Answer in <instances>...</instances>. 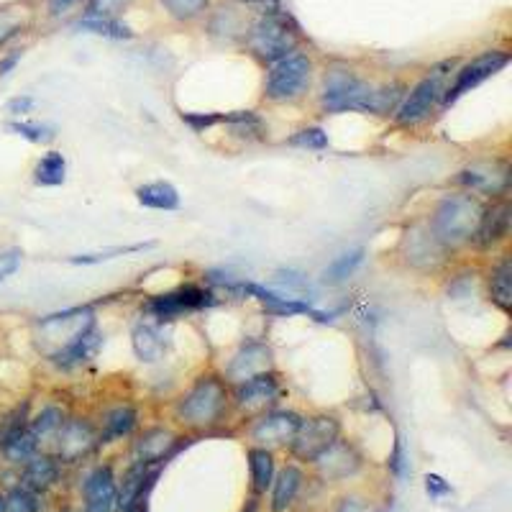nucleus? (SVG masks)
I'll use <instances>...</instances> for the list:
<instances>
[{
  "label": "nucleus",
  "instance_id": "obj_16",
  "mask_svg": "<svg viewBox=\"0 0 512 512\" xmlns=\"http://www.w3.org/2000/svg\"><path fill=\"white\" fill-rule=\"evenodd\" d=\"M512 233V200L497 198L484 203L482 221H479L477 236L472 249L477 254H495L502 244H507Z\"/></svg>",
  "mask_w": 512,
  "mask_h": 512
},
{
  "label": "nucleus",
  "instance_id": "obj_37",
  "mask_svg": "<svg viewBox=\"0 0 512 512\" xmlns=\"http://www.w3.org/2000/svg\"><path fill=\"white\" fill-rule=\"evenodd\" d=\"M126 6L128 0H88L82 8V18L85 21H118Z\"/></svg>",
  "mask_w": 512,
  "mask_h": 512
},
{
  "label": "nucleus",
  "instance_id": "obj_48",
  "mask_svg": "<svg viewBox=\"0 0 512 512\" xmlns=\"http://www.w3.org/2000/svg\"><path fill=\"white\" fill-rule=\"evenodd\" d=\"M82 0H47V13L52 18H62L72 11V8L80 6Z\"/></svg>",
  "mask_w": 512,
  "mask_h": 512
},
{
  "label": "nucleus",
  "instance_id": "obj_2",
  "mask_svg": "<svg viewBox=\"0 0 512 512\" xmlns=\"http://www.w3.org/2000/svg\"><path fill=\"white\" fill-rule=\"evenodd\" d=\"M484 203H487V200L477 198L472 192H443L441 198L433 203L431 213L425 216V221H428L431 231L436 233V239L441 241L448 251L459 254V251L464 249H472L479 221H482Z\"/></svg>",
  "mask_w": 512,
  "mask_h": 512
},
{
  "label": "nucleus",
  "instance_id": "obj_33",
  "mask_svg": "<svg viewBox=\"0 0 512 512\" xmlns=\"http://www.w3.org/2000/svg\"><path fill=\"white\" fill-rule=\"evenodd\" d=\"M29 420H31V400H21L18 405H13L8 413L0 415V451L8 446V443L16 441L21 433L29 428Z\"/></svg>",
  "mask_w": 512,
  "mask_h": 512
},
{
  "label": "nucleus",
  "instance_id": "obj_29",
  "mask_svg": "<svg viewBox=\"0 0 512 512\" xmlns=\"http://www.w3.org/2000/svg\"><path fill=\"white\" fill-rule=\"evenodd\" d=\"M221 126L228 128V134H231L233 139H241V141H264L269 134L264 118L254 111L223 113Z\"/></svg>",
  "mask_w": 512,
  "mask_h": 512
},
{
  "label": "nucleus",
  "instance_id": "obj_9",
  "mask_svg": "<svg viewBox=\"0 0 512 512\" xmlns=\"http://www.w3.org/2000/svg\"><path fill=\"white\" fill-rule=\"evenodd\" d=\"M218 303L216 292L205 285H187L175 287V290L159 292V295L149 297L144 305L146 315L154 318V323L164 326V323H175V320L185 318L190 313H200V310H208Z\"/></svg>",
  "mask_w": 512,
  "mask_h": 512
},
{
  "label": "nucleus",
  "instance_id": "obj_3",
  "mask_svg": "<svg viewBox=\"0 0 512 512\" xmlns=\"http://www.w3.org/2000/svg\"><path fill=\"white\" fill-rule=\"evenodd\" d=\"M377 103V82L361 77L349 67H333L323 77L318 105L326 116H341V113H361L374 116Z\"/></svg>",
  "mask_w": 512,
  "mask_h": 512
},
{
  "label": "nucleus",
  "instance_id": "obj_34",
  "mask_svg": "<svg viewBox=\"0 0 512 512\" xmlns=\"http://www.w3.org/2000/svg\"><path fill=\"white\" fill-rule=\"evenodd\" d=\"M6 128L13 136H21L29 144H52L57 139V126L44 121H24V118H11Z\"/></svg>",
  "mask_w": 512,
  "mask_h": 512
},
{
  "label": "nucleus",
  "instance_id": "obj_32",
  "mask_svg": "<svg viewBox=\"0 0 512 512\" xmlns=\"http://www.w3.org/2000/svg\"><path fill=\"white\" fill-rule=\"evenodd\" d=\"M34 185L39 187H59L67 182V159L62 152L52 149V152L41 154L39 162L34 164Z\"/></svg>",
  "mask_w": 512,
  "mask_h": 512
},
{
  "label": "nucleus",
  "instance_id": "obj_43",
  "mask_svg": "<svg viewBox=\"0 0 512 512\" xmlns=\"http://www.w3.org/2000/svg\"><path fill=\"white\" fill-rule=\"evenodd\" d=\"M182 123L195 131V134H208L223 123V113H182Z\"/></svg>",
  "mask_w": 512,
  "mask_h": 512
},
{
  "label": "nucleus",
  "instance_id": "obj_42",
  "mask_svg": "<svg viewBox=\"0 0 512 512\" xmlns=\"http://www.w3.org/2000/svg\"><path fill=\"white\" fill-rule=\"evenodd\" d=\"M387 469L397 479L408 477V451H405V441H402L400 431H395V443H392L390 459H387Z\"/></svg>",
  "mask_w": 512,
  "mask_h": 512
},
{
  "label": "nucleus",
  "instance_id": "obj_36",
  "mask_svg": "<svg viewBox=\"0 0 512 512\" xmlns=\"http://www.w3.org/2000/svg\"><path fill=\"white\" fill-rule=\"evenodd\" d=\"M154 244H131V246H113V249H103V251H90V254H75L67 256V264H75V267H93V264H103V262H113L118 256H128V254H139V251L152 249Z\"/></svg>",
  "mask_w": 512,
  "mask_h": 512
},
{
  "label": "nucleus",
  "instance_id": "obj_50",
  "mask_svg": "<svg viewBox=\"0 0 512 512\" xmlns=\"http://www.w3.org/2000/svg\"><path fill=\"white\" fill-rule=\"evenodd\" d=\"M239 3H244V6H259L264 8V11H269V8H280L277 6V0H239Z\"/></svg>",
  "mask_w": 512,
  "mask_h": 512
},
{
  "label": "nucleus",
  "instance_id": "obj_1",
  "mask_svg": "<svg viewBox=\"0 0 512 512\" xmlns=\"http://www.w3.org/2000/svg\"><path fill=\"white\" fill-rule=\"evenodd\" d=\"M233 415L231 384L218 372H203L172 402V420L187 433H210Z\"/></svg>",
  "mask_w": 512,
  "mask_h": 512
},
{
  "label": "nucleus",
  "instance_id": "obj_8",
  "mask_svg": "<svg viewBox=\"0 0 512 512\" xmlns=\"http://www.w3.org/2000/svg\"><path fill=\"white\" fill-rule=\"evenodd\" d=\"M451 185L454 190L472 192L482 200L510 198L512 164L507 157H477L456 169Z\"/></svg>",
  "mask_w": 512,
  "mask_h": 512
},
{
  "label": "nucleus",
  "instance_id": "obj_35",
  "mask_svg": "<svg viewBox=\"0 0 512 512\" xmlns=\"http://www.w3.org/2000/svg\"><path fill=\"white\" fill-rule=\"evenodd\" d=\"M285 144L292 146V149H303V152H326V149H331V139H328L323 126L297 128L295 134L287 136Z\"/></svg>",
  "mask_w": 512,
  "mask_h": 512
},
{
  "label": "nucleus",
  "instance_id": "obj_12",
  "mask_svg": "<svg viewBox=\"0 0 512 512\" xmlns=\"http://www.w3.org/2000/svg\"><path fill=\"white\" fill-rule=\"evenodd\" d=\"M341 433H344V423L336 413L303 415V423H300L295 438L287 448H290L292 459L313 464L336 438H341Z\"/></svg>",
  "mask_w": 512,
  "mask_h": 512
},
{
  "label": "nucleus",
  "instance_id": "obj_28",
  "mask_svg": "<svg viewBox=\"0 0 512 512\" xmlns=\"http://www.w3.org/2000/svg\"><path fill=\"white\" fill-rule=\"evenodd\" d=\"M136 200L139 205L149 210H164V213H172V210H180L182 198L180 190H177L172 182L167 180H154V182H144L134 190Z\"/></svg>",
  "mask_w": 512,
  "mask_h": 512
},
{
  "label": "nucleus",
  "instance_id": "obj_26",
  "mask_svg": "<svg viewBox=\"0 0 512 512\" xmlns=\"http://www.w3.org/2000/svg\"><path fill=\"white\" fill-rule=\"evenodd\" d=\"M305 484L303 469L297 464H287L282 472L274 474V482L269 487L272 497H269V510L272 512H287L292 505H295L297 495Z\"/></svg>",
  "mask_w": 512,
  "mask_h": 512
},
{
  "label": "nucleus",
  "instance_id": "obj_15",
  "mask_svg": "<svg viewBox=\"0 0 512 512\" xmlns=\"http://www.w3.org/2000/svg\"><path fill=\"white\" fill-rule=\"evenodd\" d=\"M300 423H303V413L290 408H272L251 420L249 438L254 441V446L264 448L290 446Z\"/></svg>",
  "mask_w": 512,
  "mask_h": 512
},
{
  "label": "nucleus",
  "instance_id": "obj_51",
  "mask_svg": "<svg viewBox=\"0 0 512 512\" xmlns=\"http://www.w3.org/2000/svg\"><path fill=\"white\" fill-rule=\"evenodd\" d=\"M241 512H259V497H254V495H251V500L246 502V505H244V510H241Z\"/></svg>",
  "mask_w": 512,
  "mask_h": 512
},
{
  "label": "nucleus",
  "instance_id": "obj_19",
  "mask_svg": "<svg viewBox=\"0 0 512 512\" xmlns=\"http://www.w3.org/2000/svg\"><path fill=\"white\" fill-rule=\"evenodd\" d=\"M159 474H162V464H141V461H131V466L123 474V482L118 487L116 510L113 512H136L141 502L149 500V492L157 484Z\"/></svg>",
  "mask_w": 512,
  "mask_h": 512
},
{
  "label": "nucleus",
  "instance_id": "obj_27",
  "mask_svg": "<svg viewBox=\"0 0 512 512\" xmlns=\"http://www.w3.org/2000/svg\"><path fill=\"white\" fill-rule=\"evenodd\" d=\"M246 461H249V477H251V495L262 500L269 492L277 474V464H274L272 448L264 446H251L246 451Z\"/></svg>",
  "mask_w": 512,
  "mask_h": 512
},
{
  "label": "nucleus",
  "instance_id": "obj_23",
  "mask_svg": "<svg viewBox=\"0 0 512 512\" xmlns=\"http://www.w3.org/2000/svg\"><path fill=\"white\" fill-rule=\"evenodd\" d=\"M484 287H487V300L495 305L500 313H512V256L510 251L497 254V259L489 264L484 274Z\"/></svg>",
  "mask_w": 512,
  "mask_h": 512
},
{
  "label": "nucleus",
  "instance_id": "obj_6",
  "mask_svg": "<svg viewBox=\"0 0 512 512\" xmlns=\"http://www.w3.org/2000/svg\"><path fill=\"white\" fill-rule=\"evenodd\" d=\"M397 262L408 272L423 274V277H431V274H441L451 267L454 262V251H448L441 241L436 239V233L431 231L425 218H413L402 226L400 239L395 246Z\"/></svg>",
  "mask_w": 512,
  "mask_h": 512
},
{
  "label": "nucleus",
  "instance_id": "obj_31",
  "mask_svg": "<svg viewBox=\"0 0 512 512\" xmlns=\"http://www.w3.org/2000/svg\"><path fill=\"white\" fill-rule=\"evenodd\" d=\"M67 410L59 405V402H47L44 408L39 410L36 415H31L29 420V431L34 433L36 441L47 443V441H54V436L59 433V428H62V423L67 420Z\"/></svg>",
  "mask_w": 512,
  "mask_h": 512
},
{
  "label": "nucleus",
  "instance_id": "obj_44",
  "mask_svg": "<svg viewBox=\"0 0 512 512\" xmlns=\"http://www.w3.org/2000/svg\"><path fill=\"white\" fill-rule=\"evenodd\" d=\"M21 262H24V251L21 249H8L0 254V282H6L8 277L21 269Z\"/></svg>",
  "mask_w": 512,
  "mask_h": 512
},
{
  "label": "nucleus",
  "instance_id": "obj_17",
  "mask_svg": "<svg viewBox=\"0 0 512 512\" xmlns=\"http://www.w3.org/2000/svg\"><path fill=\"white\" fill-rule=\"evenodd\" d=\"M264 372H274V349L267 341L246 338L244 344L233 351V356L228 359L226 369H223V379L233 387V384H241Z\"/></svg>",
  "mask_w": 512,
  "mask_h": 512
},
{
  "label": "nucleus",
  "instance_id": "obj_5",
  "mask_svg": "<svg viewBox=\"0 0 512 512\" xmlns=\"http://www.w3.org/2000/svg\"><path fill=\"white\" fill-rule=\"evenodd\" d=\"M300 41H303V34L297 21L280 8L262 11L246 29V49L264 64L280 62L287 54L297 52Z\"/></svg>",
  "mask_w": 512,
  "mask_h": 512
},
{
  "label": "nucleus",
  "instance_id": "obj_11",
  "mask_svg": "<svg viewBox=\"0 0 512 512\" xmlns=\"http://www.w3.org/2000/svg\"><path fill=\"white\" fill-rule=\"evenodd\" d=\"M282 397V379L277 372H264L231 387L233 415L241 420H254L267 410L277 408Z\"/></svg>",
  "mask_w": 512,
  "mask_h": 512
},
{
  "label": "nucleus",
  "instance_id": "obj_46",
  "mask_svg": "<svg viewBox=\"0 0 512 512\" xmlns=\"http://www.w3.org/2000/svg\"><path fill=\"white\" fill-rule=\"evenodd\" d=\"M336 512H372V505L359 495H346L338 500Z\"/></svg>",
  "mask_w": 512,
  "mask_h": 512
},
{
  "label": "nucleus",
  "instance_id": "obj_52",
  "mask_svg": "<svg viewBox=\"0 0 512 512\" xmlns=\"http://www.w3.org/2000/svg\"><path fill=\"white\" fill-rule=\"evenodd\" d=\"M0 512H3V495H0Z\"/></svg>",
  "mask_w": 512,
  "mask_h": 512
},
{
  "label": "nucleus",
  "instance_id": "obj_18",
  "mask_svg": "<svg viewBox=\"0 0 512 512\" xmlns=\"http://www.w3.org/2000/svg\"><path fill=\"white\" fill-rule=\"evenodd\" d=\"M315 472L323 482H346V479L356 477L364 466V454L359 451L354 441H346V438H336L331 446L313 461Z\"/></svg>",
  "mask_w": 512,
  "mask_h": 512
},
{
  "label": "nucleus",
  "instance_id": "obj_45",
  "mask_svg": "<svg viewBox=\"0 0 512 512\" xmlns=\"http://www.w3.org/2000/svg\"><path fill=\"white\" fill-rule=\"evenodd\" d=\"M34 108H36V100L31 98V95H16V98H11L6 103V113L11 118L26 116V113H31Z\"/></svg>",
  "mask_w": 512,
  "mask_h": 512
},
{
  "label": "nucleus",
  "instance_id": "obj_7",
  "mask_svg": "<svg viewBox=\"0 0 512 512\" xmlns=\"http://www.w3.org/2000/svg\"><path fill=\"white\" fill-rule=\"evenodd\" d=\"M315 62L308 52H292L280 62L269 64L264 77V100L272 105H295L308 98L313 88Z\"/></svg>",
  "mask_w": 512,
  "mask_h": 512
},
{
  "label": "nucleus",
  "instance_id": "obj_24",
  "mask_svg": "<svg viewBox=\"0 0 512 512\" xmlns=\"http://www.w3.org/2000/svg\"><path fill=\"white\" fill-rule=\"evenodd\" d=\"M131 349L141 364H157L167 356L169 338L164 336V328L154 320H139L131 328Z\"/></svg>",
  "mask_w": 512,
  "mask_h": 512
},
{
  "label": "nucleus",
  "instance_id": "obj_21",
  "mask_svg": "<svg viewBox=\"0 0 512 512\" xmlns=\"http://www.w3.org/2000/svg\"><path fill=\"white\" fill-rule=\"evenodd\" d=\"M141 423V410L136 402L131 400H118L113 405L100 413V418L95 420L98 425V438L100 446H108V443H118L123 438H131L136 433Z\"/></svg>",
  "mask_w": 512,
  "mask_h": 512
},
{
  "label": "nucleus",
  "instance_id": "obj_25",
  "mask_svg": "<svg viewBox=\"0 0 512 512\" xmlns=\"http://www.w3.org/2000/svg\"><path fill=\"white\" fill-rule=\"evenodd\" d=\"M59 474H62V464L57 461L54 454H34L24 464V472H21V484L36 495L41 492H49L54 484L59 482Z\"/></svg>",
  "mask_w": 512,
  "mask_h": 512
},
{
  "label": "nucleus",
  "instance_id": "obj_14",
  "mask_svg": "<svg viewBox=\"0 0 512 512\" xmlns=\"http://www.w3.org/2000/svg\"><path fill=\"white\" fill-rule=\"evenodd\" d=\"M100 349H103V331L98 326V318H93L88 326L82 328L77 336H72L67 344L54 349L47 356L49 364L59 372H75V369L88 367L90 361L98 359Z\"/></svg>",
  "mask_w": 512,
  "mask_h": 512
},
{
  "label": "nucleus",
  "instance_id": "obj_41",
  "mask_svg": "<svg viewBox=\"0 0 512 512\" xmlns=\"http://www.w3.org/2000/svg\"><path fill=\"white\" fill-rule=\"evenodd\" d=\"M39 507V495L26 489L24 484H18L8 495H3V512H39Z\"/></svg>",
  "mask_w": 512,
  "mask_h": 512
},
{
  "label": "nucleus",
  "instance_id": "obj_30",
  "mask_svg": "<svg viewBox=\"0 0 512 512\" xmlns=\"http://www.w3.org/2000/svg\"><path fill=\"white\" fill-rule=\"evenodd\" d=\"M364 259H367V249H364V246H356V249H349V251H344V254H338L336 259H333V262L323 269V274H320V282L328 287L344 285V282H349L351 277H354L356 269L364 264Z\"/></svg>",
  "mask_w": 512,
  "mask_h": 512
},
{
  "label": "nucleus",
  "instance_id": "obj_10",
  "mask_svg": "<svg viewBox=\"0 0 512 512\" xmlns=\"http://www.w3.org/2000/svg\"><path fill=\"white\" fill-rule=\"evenodd\" d=\"M510 62L512 57L507 49H487V52L477 54V57H472L469 62L461 64V67H456L454 77H451L446 93H443L441 111H446V108H451L454 103H459L466 93L477 90L482 82L500 75L502 70H507V64Z\"/></svg>",
  "mask_w": 512,
  "mask_h": 512
},
{
  "label": "nucleus",
  "instance_id": "obj_49",
  "mask_svg": "<svg viewBox=\"0 0 512 512\" xmlns=\"http://www.w3.org/2000/svg\"><path fill=\"white\" fill-rule=\"evenodd\" d=\"M24 57V49H11L6 57H0V77H8L13 70H16V64L21 62Z\"/></svg>",
  "mask_w": 512,
  "mask_h": 512
},
{
  "label": "nucleus",
  "instance_id": "obj_4",
  "mask_svg": "<svg viewBox=\"0 0 512 512\" xmlns=\"http://www.w3.org/2000/svg\"><path fill=\"white\" fill-rule=\"evenodd\" d=\"M451 72H456V62H441L428 75L420 77L413 88L405 90V98L397 105L395 116L390 118L392 126L400 131H413L423 123L431 121L436 111H441L443 93H446L448 82H451Z\"/></svg>",
  "mask_w": 512,
  "mask_h": 512
},
{
  "label": "nucleus",
  "instance_id": "obj_22",
  "mask_svg": "<svg viewBox=\"0 0 512 512\" xmlns=\"http://www.w3.org/2000/svg\"><path fill=\"white\" fill-rule=\"evenodd\" d=\"M82 497H85V512H113L116 510L118 484L116 472L111 464L95 466L82 484Z\"/></svg>",
  "mask_w": 512,
  "mask_h": 512
},
{
  "label": "nucleus",
  "instance_id": "obj_38",
  "mask_svg": "<svg viewBox=\"0 0 512 512\" xmlns=\"http://www.w3.org/2000/svg\"><path fill=\"white\" fill-rule=\"evenodd\" d=\"M39 448L41 446H39V441H36V436L29 431V428H26V431L21 433V436H18L16 441L8 443V446L3 448L0 454L6 456V459L11 461V464H26V461H29L31 456L39 454Z\"/></svg>",
  "mask_w": 512,
  "mask_h": 512
},
{
  "label": "nucleus",
  "instance_id": "obj_13",
  "mask_svg": "<svg viewBox=\"0 0 512 512\" xmlns=\"http://www.w3.org/2000/svg\"><path fill=\"white\" fill-rule=\"evenodd\" d=\"M100 448L98 425L88 415H67L54 436V451L59 464H80Z\"/></svg>",
  "mask_w": 512,
  "mask_h": 512
},
{
  "label": "nucleus",
  "instance_id": "obj_39",
  "mask_svg": "<svg viewBox=\"0 0 512 512\" xmlns=\"http://www.w3.org/2000/svg\"><path fill=\"white\" fill-rule=\"evenodd\" d=\"M159 3H162L169 16L175 21H182V24L200 18L210 6V0H159Z\"/></svg>",
  "mask_w": 512,
  "mask_h": 512
},
{
  "label": "nucleus",
  "instance_id": "obj_40",
  "mask_svg": "<svg viewBox=\"0 0 512 512\" xmlns=\"http://www.w3.org/2000/svg\"><path fill=\"white\" fill-rule=\"evenodd\" d=\"M77 29L90 31V34H98V36H105V39H116V41L134 39V31L128 29L126 24H121V21H85V18H80V21H77Z\"/></svg>",
  "mask_w": 512,
  "mask_h": 512
},
{
  "label": "nucleus",
  "instance_id": "obj_20",
  "mask_svg": "<svg viewBox=\"0 0 512 512\" xmlns=\"http://www.w3.org/2000/svg\"><path fill=\"white\" fill-rule=\"evenodd\" d=\"M180 446V436H177L172 428H167V425H152V428H144V431L134 438L131 459L141 461V464L164 466L177 451H180Z\"/></svg>",
  "mask_w": 512,
  "mask_h": 512
},
{
  "label": "nucleus",
  "instance_id": "obj_47",
  "mask_svg": "<svg viewBox=\"0 0 512 512\" xmlns=\"http://www.w3.org/2000/svg\"><path fill=\"white\" fill-rule=\"evenodd\" d=\"M425 492H428V497L438 500V497L443 495H451V484L443 477H438V474H428V477H425Z\"/></svg>",
  "mask_w": 512,
  "mask_h": 512
}]
</instances>
